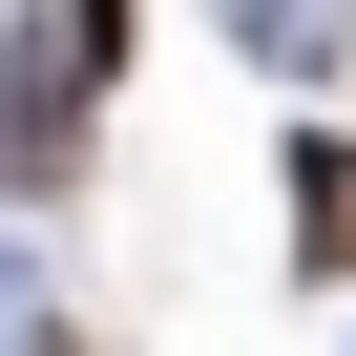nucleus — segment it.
Here are the masks:
<instances>
[{
	"label": "nucleus",
	"instance_id": "f257e3e1",
	"mask_svg": "<svg viewBox=\"0 0 356 356\" xmlns=\"http://www.w3.org/2000/svg\"><path fill=\"white\" fill-rule=\"evenodd\" d=\"M84 105H105V63H84V42H0V189H63Z\"/></svg>",
	"mask_w": 356,
	"mask_h": 356
},
{
	"label": "nucleus",
	"instance_id": "f03ea898",
	"mask_svg": "<svg viewBox=\"0 0 356 356\" xmlns=\"http://www.w3.org/2000/svg\"><path fill=\"white\" fill-rule=\"evenodd\" d=\"M293 210H314V273H356V147H314V168H293Z\"/></svg>",
	"mask_w": 356,
	"mask_h": 356
}]
</instances>
